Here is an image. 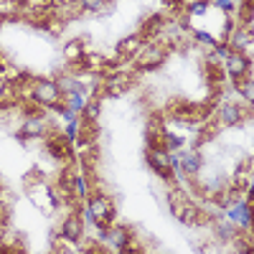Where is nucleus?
I'll list each match as a JSON object with an SVG mask.
<instances>
[{
  "label": "nucleus",
  "mask_w": 254,
  "mask_h": 254,
  "mask_svg": "<svg viewBox=\"0 0 254 254\" xmlns=\"http://www.w3.org/2000/svg\"><path fill=\"white\" fill-rule=\"evenodd\" d=\"M84 54H87V44H84L81 38H71L66 46H64V59H66V64H76Z\"/></svg>",
  "instance_id": "dca6fc26"
},
{
  "label": "nucleus",
  "mask_w": 254,
  "mask_h": 254,
  "mask_svg": "<svg viewBox=\"0 0 254 254\" xmlns=\"http://www.w3.org/2000/svg\"><path fill=\"white\" fill-rule=\"evenodd\" d=\"M61 239L64 242H71V244H76V242L84 239V219H81V214L71 211V214L61 221Z\"/></svg>",
  "instance_id": "9b49d317"
},
{
  "label": "nucleus",
  "mask_w": 254,
  "mask_h": 254,
  "mask_svg": "<svg viewBox=\"0 0 254 254\" xmlns=\"http://www.w3.org/2000/svg\"><path fill=\"white\" fill-rule=\"evenodd\" d=\"M183 3V8H188V5H193V3H198V0H181Z\"/></svg>",
  "instance_id": "a878e982"
},
{
  "label": "nucleus",
  "mask_w": 254,
  "mask_h": 254,
  "mask_svg": "<svg viewBox=\"0 0 254 254\" xmlns=\"http://www.w3.org/2000/svg\"><path fill=\"white\" fill-rule=\"evenodd\" d=\"M44 142H46V150L54 160H74V145H71L69 135H61L59 130H51L44 137Z\"/></svg>",
  "instance_id": "423d86ee"
},
{
  "label": "nucleus",
  "mask_w": 254,
  "mask_h": 254,
  "mask_svg": "<svg viewBox=\"0 0 254 254\" xmlns=\"http://www.w3.org/2000/svg\"><path fill=\"white\" fill-rule=\"evenodd\" d=\"M168 203H171V211H173V216L178 219V214L186 208L188 203V196L183 193V188H171V193H168Z\"/></svg>",
  "instance_id": "f3484780"
},
{
  "label": "nucleus",
  "mask_w": 254,
  "mask_h": 254,
  "mask_svg": "<svg viewBox=\"0 0 254 254\" xmlns=\"http://www.w3.org/2000/svg\"><path fill=\"white\" fill-rule=\"evenodd\" d=\"M132 84H135V76H132L130 71L117 69V71H112V74H107V76L102 79L99 97H112V99H117V97H122L125 92H130Z\"/></svg>",
  "instance_id": "20e7f679"
},
{
  "label": "nucleus",
  "mask_w": 254,
  "mask_h": 254,
  "mask_svg": "<svg viewBox=\"0 0 254 254\" xmlns=\"http://www.w3.org/2000/svg\"><path fill=\"white\" fill-rule=\"evenodd\" d=\"M234 87H237V92L244 97V102H247V104H252V102H254V87H252V76L234 79Z\"/></svg>",
  "instance_id": "a211bd4d"
},
{
  "label": "nucleus",
  "mask_w": 254,
  "mask_h": 254,
  "mask_svg": "<svg viewBox=\"0 0 254 254\" xmlns=\"http://www.w3.org/2000/svg\"><path fill=\"white\" fill-rule=\"evenodd\" d=\"M145 46V41H142V36L140 33H135V36H127L122 44L117 46V51H120V56L122 59H135L137 56V51Z\"/></svg>",
  "instance_id": "ddd939ff"
},
{
  "label": "nucleus",
  "mask_w": 254,
  "mask_h": 254,
  "mask_svg": "<svg viewBox=\"0 0 254 254\" xmlns=\"http://www.w3.org/2000/svg\"><path fill=\"white\" fill-rule=\"evenodd\" d=\"M208 0H198V3H193V5H188V15H203L206 10H208Z\"/></svg>",
  "instance_id": "4be33fe9"
},
{
  "label": "nucleus",
  "mask_w": 254,
  "mask_h": 254,
  "mask_svg": "<svg viewBox=\"0 0 254 254\" xmlns=\"http://www.w3.org/2000/svg\"><path fill=\"white\" fill-rule=\"evenodd\" d=\"M15 104H18V94H15L13 81H8L5 76H0V110L15 107Z\"/></svg>",
  "instance_id": "2eb2a0df"
},
{
  "label": "nucleus",
  "mask_w": 254,
  "mask_h": 254,
  "mask_svg": "<svg viewBox=\"0 0 254 254\" xmlns=\"http://www.w3.org/2000/svg\"><path fill=\"white\" fill-rule=\"evenodd\" d=\"M87 211H89V219L94 221L97 229H107L110 224H115L117 219V211H115V203L110 196H104V193H92L87 198Z\"/></svg>",
  "instance_id": "f03ea898"
},
{
  "label": "nucleus",
  "mask_w": 254,
  "mask_h": 254,
  "mask_svg": "<svg viewBox=\"0 0 254 254\" xmlns=\"http://www.w3.org/2000/svg\"><path fill=\"white\" fill-rule=\"evenodd\" d=\"M224 71L229 79H242L252 74V61L249 56H244V51H229L224 59Z\"/></svg>",
  "instance_id": "1a4fd4ad"
},
{
  "label": "nucleus",
  "mask_w": 254,
  "mask_h": 254,
  "mask_svg": "<svg viewBox=\"0 0 254 254\" xmlns=\"http://www.w3.org/2000/svg\"><path fill=\"white\" fill-rule=\"evenodd\" d=\"M99 244H104V252H122L127 244H132V231L120 224H110L107 229H99Z\"/></svg>",
  "instance_id": "39448f33"
},
{
  "label": "nucleus",
  "mask_w": 254,
  "mask_h": 254,
  "mask_svg": "<svg viewBox=\"0 0 254 254\" xmlns=\"http://www.w3.org/2000/svg\"><path fill=\"white\" fill-rule=\"evenodd\" d=\"M214 3H216L221 10H231V8H234V0H214Z\"/></svg>",
  "instance_id": "b1692460"
},
{
  "label": "nucleus",
  "mask_w": 254,
  "mask_h": 254,
  "mask_svg": "<svg viewBox=\"0 0 254 254\" xmlns=\"http://www.w3.org/2000/svg\"><path fill=\"white\" fill-rule=\"evenodd\" d=\"M0 26H3V15H0Z\"/></svg>",
  "instance_id": "bb28decb"
},
{
  "label": "nucleus",
  "mask_w": 254,
  "mask_h": 254,
  "mask_svg": "<svg viewBox=\"0 0 254 254\" xmlns=\"http://www.w3.org/2000/svg\"><path fill=\"white\" fill-rule=\"evenodd\" d=\"M23 8L28 13H41V10L51 8V0H23Z\"/></svg>",
  "instance_id": "aec40b11"
},
{
  "label": "nucleus",
  "mask_w": 254,
  "mask_h": 254,
  "mask_svg": "<svg viewBox=\"0 0 254 254\" xmlns=\"http://www.w3.org/2000/svg\"><path fill=\"white\" fill-rule=\"evenodd\" d=\"M176 168H181L186 176H198L203 171V155L198 150H183L176 158Z\"/></svg>",
  "instance_id": "f8f14e48"
},
{
  "label": "nucleus",
  "mask_w": 254,
  "mask_h": 254,
  "mask_svg": "<svg viewBox=\"0 0 254 254\" xmlns=\"http://www.w3.org/2000/svg\"><path fill=\"white\" fill-rule=\"evenodd\" d=\"M147 165H150L160 178L171 181L173 178V168H176V158L168 155L165 147H147Z\"/></svg>",
  "instance_id": "0eeeda50"
},
{
  "label": "nucleus",
  "mask_w": 254,
  "mask_h": 254,
  "mask_svg": "<svg viewBox=\"0 0 254 254\" xmlns=\"http://www.w3.org/2000/svg\"><path fill=\"white\" fill-rule=\"evenodd\" d=\"M76 3L79 0H51V8L56 10V15H61L66 10H76Z\"/></svg>",
  "instance_id": "412c9836"
},
{
  "label": "nucleus",
  "mask_w": 254,
  "mask_h": 254,
  "mask_svg": "<svg viewBox=\"0 0 254 254\" xmlns=\"http://www.w3.org/2000/svg\"><path fill=\"white\" fill-rule=\"evenodd\" d=\"M5 69H8V66H5V61H3V56H0V76H5Z\"/></svg>",
  "instance_id": "393cba45"
},
{
  "label": "nucleus",
  "mask_w": 254,
  "mask_h": 254,
  "mask_svg": "<svg viewBox=\"0 0 254 254\" xmlns=\"http://www.w3.org/2000/svg\"><path fill=\"white\" fill-rule=\"evenodd\" d=\"M168 51H171V44H160V41H150V44H145L137 51V56H135L137 71H153V69H158L160 64L165 61Z\"/></svg>",
  "instance_id": "7ed1b4c3"
},
{
  "label": "nucleus",
  "mask_w": 254,
  "mask_h": 254,
  "mask_svg": "<svg viewBox=\"0 0 254 254\" xmlns=\"http://www.w3.org/2000/svg\"><path fill=\"white\" fill-rule=\"evenodd\" d=\"M214 231H216V237L224 239V242H231L237 237V226L229 224V221H214Z\"/></svg>",
  "instance_id": "6ab92c4d"
},
{
  "label": "nucleus",
  "mask_w": 254,
  "mask_h": 254,
  "mask_svg": "<svg viewBox=\"0 0 254 254\" xmlns=\"http://www.w3.org/2000/svg\"><path fill=\"white\" fill-rule=\"evenodd\" d=\"M28 97H31V102L38 104L41 110H44V107H51V110H59V112H66L61 84L54 81V79H31Z\"/></svg>",
  "instance_id": "f257e3e1"
},
{
  "label": "nucleus",
  "mask_w": 254,
  "mask_h": 254,
  "mask_svg": "<svg viewBox=\"0 0 254 254\" xmlns=\"http://www.w3.org/2000/svg\"><path fill=\"white\" fill-rule=\"evenodd\" d=\"M51 132V127L46 122L44 115H28L23 122H20V130H18V140H41Z\"/></svg>",
  "instance_id": "6e6552de"
},
{
  "label": "nucleus",
  "mask_w": 254,
  "mask_h": 254,
  "mask_svg": "<svg viewBox=\"0 0 254 254\" xmlns=\"http://www.w3.org/2000/svg\"><path fill=\"white\" fill-rule=\"evenodd\" d=\"M244 122V107L237 102H224V104H216V125L219 127H234Z\"/></svg>",
  "instance_id": "9d476101"
},
{
  "label": "nucleus",
  "mask_w": 254,
  "mask_h": 254,
  "mask_svg": "<svg viewBox=\"0 0 254 254\" xmlns=\"http://www.w3.org/2000/svg\"><path fill=\"white\" fill-rule=\"evenodd\" d=\"M0 3H3V0H0Z\"/></svg>",
  "instance_id": "cd10ccee"
},
{
  "label": "nucleus",
  "mask_w": 254,
  "mask_h": 254,
  "mask_svg": "<svg viewBox=\"0 0 254 254\" xmlns=\"http://www.w3.org/2000/svg\"><path fill=\"white\" fill-rule=\"evenodd\" d=\"M5 237H8V221L0 219V244H5Z\"/></svg>",
  "instance_id": "5701e85b"
},
{
  "label": "nucleus",
  "mask_w": 254,
  "mask_h": 254,
  "mask_svg": "<svg viewBox=\"0 0 254 254\" xmlns=\"http://www.w3.org/2000/svg\"><path fill=\"white\" fill-rule=\"evenodd\" d=\"M178 221H183L186 226H201V221H203V208L198 206V203H186V208L178 214Z\"/></svg>",
  "instance_id": "4468645a"
}]
</instances>
